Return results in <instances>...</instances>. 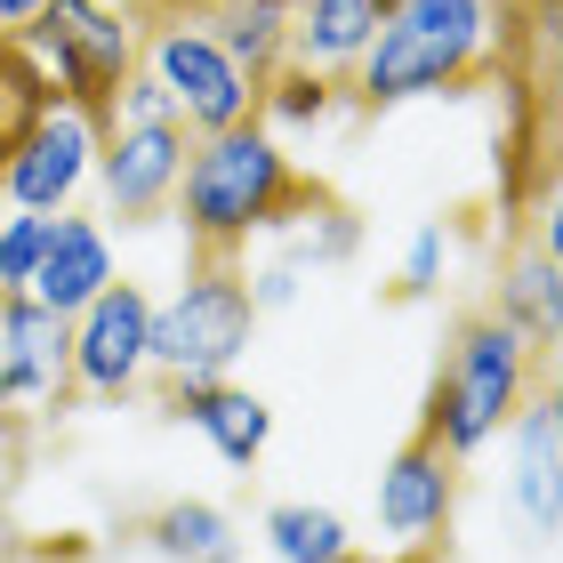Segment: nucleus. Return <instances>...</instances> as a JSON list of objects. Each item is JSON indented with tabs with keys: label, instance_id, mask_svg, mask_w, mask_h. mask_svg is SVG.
<instances>
[{
	"label": "nucleus",
	"instance_id": "15",
	"mask_svg": "<svg viewBox=\"0 0 563 563\" xmlns=\"http://www.w3.org/2000/svg\"><path fill=\"white\" fill-rule=\"evenodd\" d=\"M371 33H378V0H298V16H290V57L346 81L354 57L371 48Z\"/></svg>",
	"mask_w": 563,
	"mask_h": 563
},
{
	"label": "nucleus",
	"instance_id": "25",
	"mask_svg": "<svg viewBox=\"0 0 563 563\" xmlns=\"http://www.w3.org/2000/svg\"><path fill=\"white\" fill-rule=\"evenodd\" d=\"M41 0H0V33H16V24H33Z\"/></svg>",
	"mask_w": 563,
	"mask_h": 563
},
{
	"label": "nucleus",
	"instance_id": "18",
	"mask_svg": "<svg viewBox=\"0 0 563 563\" xmlns=\"http://www.w3.org/2000/svg\"><path fill=\"white\" fill-rule=\"evenodd\" d=\"M555 387H531L523 395V507H531V523L555 531Z\"/></svg>",
	"mask_w": 563,
	"mask_h": 563
},
{
	"label": "nucleus",
	"instance_id": "4",
	"mask_svg": "<svg viewBox=\"0 0 563 563\" xmlns=\"http://www.w3.org/2000/svg\"><path fill=\"white\" fill-rule=\"evenodd\" d=\"M16 41L33 48L48 65V81H57V106L89 130V145L113 130V97L121 81L145 65V41L137 24L106 9V0H41L33 24H16Z\"/></svg>",
	"mask_w": 563,
	"mask_h": 563
},
{
	"label": "nucleus",
	"instance_id": "13",
	"mask_svg": "<svg viewBox=\"0 0 563 563\" xmlns=\"http://www.w3.org/2000/svg\"><path fill=\"white\" fill-rule=\"evenodd\" d=\"M106 282H113V250H106V234H97L89 218L57 210V218H48V250H41L33 282H24V298H41L48 314H81V306L106 290Z\"/></svg>",
	"mask_w": 563,
	"mask_h": 563
},
{
	"label": "nucleus",
	"instance_id": "5",
	"mask_svg": "<svg viewBox=\"0 0 563 563\" xmlns=\"http://www.w3.org/2000/svg\"><path fill=\"white\" fill-rule=\"evenodd\" d=\"M258 330V298H250L242 266H186V290L153 306L145 322V363L177 378H225L250 354Z\"/></svg>",
	"mask_w": 563,
	"mask_h": 563
},
{
	"label": "nucleus",
	"instance_id": "7",
	"mask_svg": "<svg viewBox=\"0 0 563 563\" xmlns=\"http://www.w3.org/2000/svg\"><path fill=\"white\" fill-rule=\"evenodd\" d=\"M145 73L169 89L177 121H186L194 137H218L234 130V121H258V97L234 65H225V48L201 33V24H145Z\"/></svg>",
	"mask_w": 563,
	"mask_h": 563
},
{
	"label": "nucleus",
	"instance_id": "11",
	"mask_svg": "<svg viewBox=\"0 0 563 563\" xmlns=\"http://www.w3.org/2000/svg\"><path fill=\"white\" fill-rule=\"evenodd\" d=\"M81 169H89V130L57 106L33 137L9 153V169H0V201H16V210L48 218V210H65V201H73Z\"/></svg>",
	"mask_w": 563,
	"mask_h": 563
},
{
	"label": "nucleus",
	"instance_id": "16",
	"mask_svg": "<svg viewBox=\"0 0 563 563\" xmlns=\"http://www.w3.org/2000/svg\"><path fill=\"white\" fill-rule=\"evenodd\" d=\"M48 113H57V81H48V65L16 33H0V169H9V153L33 137Z\"/></svg>",
	"mask_w": 563,
	"mask_h": 563
},
{
	"label": "nucleus",
	"instance_id": "17",
	"mask_svg": "<svg viewBox=\"0 0 563 563\" xmlns=\"http://www.w3.org/2000/svg\"><path fill=\"white\" fill-rule=\"evenodd\" d=\"M186 419L218 443L225 467H258V451H266V402H258V395L225 387V378H201V395H194Z\"/></svg>",
	"mask_w": 563,
	"mask_h": 563
},
{
	"label": "nucleus",
	"instance_id": "23",
	"mask_svg": "<svg viewBox=\"0 0 563 563\" xmlns=\"http://www.w3.org/2000/svg\"><path fill=\"white\" fill-rule=\"evenodd\" d=\"M434 274H443V225H419V242H411V266H402L395 298H427V290H434Z\"/></svg>",
	"mask_w": 563,
	"mask_h": 563
},
{
	"label": "nucleus",
	"instance_id": "21",
	"mask_svg": "<svg viewBox=\"0 0 563 563\" xmlns=\"http://www.w3.org/2000/svg\"><path fill=\"white\" fill-rule=\"evenodd\" d=\"M330 106H339V73H314V65H298V57L258 89V121H290V130L322 121Z\"/></svg>",
	"mask_w": 563,
	"mask_h": 563
},
{
	"label": "nucleus",
	"instance_id": "26",
	"mask_svg": "<svg viewBox=\"0 0 563 563\" xmlns=\"http://www.w3.org/2000/svg\"><path fill=\"white\" fill-rule=\"evenodd\" d=\"M395 9H402V0H378V24H387V16H395Z\"/></svg>",
	"mask_w": 563,
	"mask_h": 563
},
{
	"label": "nucleus",
	"instance_id": "30",
	"mask_svg": "<svg viewBox=\"0 0 563 563\" xmlns=\"http://www.w3.org/2000/svg\"><path fill=\"white\" fill-rule=\"evenodd\" d=\"M0 298H9V290H0Z\"/></svg>",
	"mask_w": 563,
	"mask_h": 563
},
{
	"label": "nucleus",
	"instance_id": "10",
	"mask_svg": "<svg viewBox=\"0 0 563 563\" xmlns=\"http://www.w3.org/2000/svg\"><path fill=\"white\" fill-rule=\"evenodd\" d=\"M145 322H153V306H145L137 282H106V290L73 314V387L97 395V402L137 395V378H145Z\"/></svg>",
	"mask_w": 563,
	"mask_h": 563
},
{
	"label": "nucleus",
	"instance_id": "12",
	"mask_svg": "<svg viewBox=\"0 0 563 563\" xmlns=\"http://www.w3.org/2000/svg\"><path fill=\"white\" fill-rule=\"evenodd\" d=\"M290 16H298V0H210L194 24L225 48V65L250 81V97H258L282 65H290Z\"/></svg>",
	"mask_w": 563,
	"mask_h": 563
},
{
	"label": "nucleus",
	"instance_id": "14",
	"mask_svg": "<svg viewBox=\"0 0 563 563\" xmlns=\"http://www.w3.org/2000/svg\"><path fill=\"white\" fill-rule=\"evenodd\" d=\"M492 306L523 330L531 346H555V339H563V306H555V234H548V225L499 250V290H492Z\"/></svg>",
	"mask_w": 563,
	"mask_h": 563
},
{
	"label": "nucleus",
	"instance_id": "20",
	"mask_svg": "<svg viewBox=\"0 0 563 563\" xmlns=\"http://www.w3.org/2000/svg\"><path fill=\"white\" fill-rule=\"evenodd\" d=\"M266 540H274L282 563H339L346 555V523L330 516V507L282 499V507H266Z\"/></svg>",
	"mask_w": 563,
	"mask_h": 563
},
{
	"label": "nucleus",
	"instance_id": "29",
	"mask_svg": "<svg viewBox=\"0 0 563 563\" xmlns=\"http://www.w3.org/2000/svg\"><path fill=\"white\" fill-rule=\"evenodd\" d=\"M492 9H507V0H492Z\"/></svg>",
	"mask_w": 563,
	"mask_h": 563
},
{
	"label": "nucleus",
	"instance_id": "3",
	"mask_svg": "<svg viewBox=\"0 0 563 563\" xmlns=\"http://www.w3.org/2000/svg\"><path fill=\"white\" fill-rule=\"evenodd\" d=\"M531 387H555V346H531L499 306H467L451 322V346L434 363V395H443L451 443L475 451L523 411Z\"/></svg>",
	"mask_w": 563,
	"mask_h": 563
},
{
	"label": "nucleus",
	"instance_id": "8",
	"mask_svg": "<svg viewBox=\"0 0 563 563\" xmlns=\"http://www.w3.org/2000/svg\"><path fill=\"white\" fill-rule=\"evenodd\" d=\"M33 402L41 419H65L81 387H73V314H48L41 298L9 290L0 298V411H24Z\"/></svg>",
	"mask_w": 563,
	"mask_h": 563
},
{
	"label": "nucleus",
	"instance_id": "19",
	"mask_svg": "<svg viewBox=\"0 0 563 563\" xmlns=\"http://www.w3.org/2000/svg\"><path fill=\"white\" fill-rule=\"evenodd\" d=\"M145 540L162 555H177V563H234V531H225V516L201 507V499H177L162 516H145Z\"/></svg>",
	"mask_w": 563,
	"mask_h": 563
},
{
	"label": "nucleus",
	"instance_id": "24",
	"mask_svg": "<svg viewBox=\"0 0 563 563\" xmlns=\"http://www.w3.org/2000/svg\"><path fill=\"white\" fill-rule=\"evenodd\" d=\"M201 9H210V0H121V16H130L137 33L145 24H194Z\"/></svg>",
	"mask_w": 563,
	"mask_h": 563
},
{
	"label": "nucleus",
	"instance_id": "6",
	"mask_svg": "<svg viewBox=\"0 0 563 563\" xmlns=\"http://www.w3.org/2000/svg\"><path fill=\"white\" fill-rule=\"evenodd\" d=\"M459 467H467V451L451 443L443 395L427 387V411H419V427L402 434V451L387 459V475H378V523H387L395 540H451Z\"/></svg>",
	"mask_w": 563,
	"mask_h": 563
},
{
	"label": "nucleus",
	"instance_id": "9",
	"mask_svg": "<svg viewBox=\"0 0 563 563\" xmlns=\"http://www.w3.org/2000/svg\"><path fill=\"white\" fill-rule=\"evenodd\" d=\"M89 153H97V169H106L113 218H121V225H153V218L177 201V177H186L194 130H186L177 113H169V121H113Z\"/></svg>",
	"mask_w": 563,
	"mask_h": 563
},
{
	"label": "nucleus",
	"instance_id": "2",
	"mask_svg": "<svg viewBox=\"0 0 563 563\" xmlns=\"http://www.w3.org/2000/svg\"><path fill=\"white\" fill-rule=\"evenodd\" d=\"M467 89H492V0H402L339 81L354 113H387L402 97H467Z\"/></svg>",
	"mask_w": 563,
	"mask_h": 563
},
{
	"label": "nucleus",
	"instance_id": "27",
	"mask_svg": "<svg viewBox=\"0 0 563 563\" xmlns=\"http://www.w3.org/2000/svg\"><path fill=\"white\" fill-rule=\"evenodd\" d=\"M339 563H371V555H354V548H346V555H339Z\"/></svg>",
	"mask_w": 563,
	"mask_h": 563
},
{
	"label": "nucleus",
	"instance_id": "28",
	"mask_svg": "<svg viewBox=\"0 0 563 563\" xmlns=\"http://www.w3.org/2000/svg\"><path fill=\"white\" fill-rule=\"evenodd\" d=\"M0 563H9V531H0Z\"/></svg>",
	"mask_w": 563,
	"mask_h": 563
},
{
	"label": "nucleus",
	"instance_id": "22",
	"mask_svg": "<svg viewBox=\"0 0 563 563\" xmlns=\"http://www.w3.org/2000/svg\"><path fill=\"white\" fill-rule=\"evenodd\" d=\"M41 250H48V218H0V290H24L41 266Z\"/></svg>",
	"mask_w": 563,
	"mask_h": 563
},
{
	"label": "nucleus",
	"instance_id": "1",
	"mask_svg": "<svg viewBox=\"0 0 563 563\" xmlns=\"http://www.w3.org/2000/svg\"><path fill=\"white\" fill-rule=\"evenodd\" d=\"M177 218H186V266H242L250 234L274 225H322L346 210L322 177H306L290 153L266 137V121H234L218 137H194L186 177H177Z\"/></svg>",
	"mask_w": 563,
	"mask_h": 563
}]
</instances>
